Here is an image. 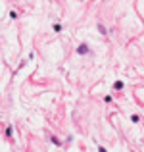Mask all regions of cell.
Wrapping results in <instances>:
<instances>
[{
    "instance_id": "cell-1",
    "label": "cell",
    "mask_w": 144,
    "mask_h": 152,
    "mask_svg": "<svg viewBox=\"0 0 144 152\" xmlns=\"http://www.w3.org/2000/svg\"><path fill=\"white\" fill-rule=\"evenodd\" d=\"M77 52H79V54H87V52H89V48H87V45H81V46L77 48Z\"/></svg>"
},
{
    "instance_id": "cell-2",
    "label": "cell",
    "mask_w": 144,
    "mask_h": 152,
    "mask_svg": "<svg viewBox=\"0 0 144 152\" xmlns=\"http://www.w3.org/2000/svg\"><path fill=\"white\" fill-rule=\"evenodd\" d=\"M113 87H115V89H123V83H121V81H117V83H115Z\"/></svg>"
},
{
    "instance_id": "cell-3",
    "label": "cell",
    "mask_w": 144,
    "mask_h": 152,
    "mask_svg": "<svg viewBox=\"0 0 144 152\" xmlns=\"http://www.w3.org/2000/svg\"><path fill=\"white\" fill-rule=\"evenodd\" d=\"M98 150H100V152H106V150H104V148H102V146H100V148H98Z\"/></svg>"
}]
</instances>
